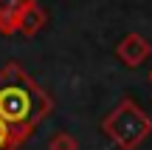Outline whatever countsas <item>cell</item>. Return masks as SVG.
<instances>
[{
	"label": "cell",
	"instance_id": "obj_4",
	"mask_svg": "<svg viewBox=\"0 0 152 150\" xmlns=\"http://www.w3.org/2000/svg\"><path fill=\"white\" fill-rule=\"evenodd\" d=\"M37 0H0V34H17L20 14Z\"/></svg>",
	"mask_w": 152,
	"mask_h": 150
},
{
	"label": "cell",
	"instance_id": "obj_2",
	"mask_svg": "<svg viewBox=\"0 0 152 150\" xmlns=\"http://www.w3.org/2000/svg\"><path fill=\"white\" fill-rule=\"evenodd\" d=\"M102 130L118 150H138L144 145V139L152 133V116L135 99H121L104 116Z\"/></svg>",
	"mask_w": 152,
	"mask_h": 150
},
{
	"label": "cell",
	"instance_id": "obj_6",
	"mask_svg": "<svg viewBox=\"0 0 152 150\" xmlns=\"http://www.w3.org/2000/svg\"><path fill=\"white\" fill-rule=\"evenodd\" d=\"M48 150H79V142L71 133H54L48 142Z\"/></svg>",
	"mask_w": 152,
	"mask_h": 150
},
{
	"label": "cell",
	"instance_id": "obj_7",
	"mask_svg": "<svg viewBox=\"0 0 152 150\" xmlns=\"http://www.w3.org/2000/svg\"><path fill=\"white\" fill-rule=\"evenodd\" d=\"M20 147V142H17V136L9 130V125L0 119V150H17Z\"/></svg>",
	"mask_w": 152,
	"mask_h": 150
},
{
	"label": "cell",
	"instance_id": "obj_3",
	"mask_svg": "<svg viewBox=\"0 0 152 150\" xmlns=\"http://www.w3.org/2000/svg\"><path fill=\"white\" fill-rule=\"evenodd\" d=\"M149 54H152L149 40L144 37V34H138V31H130L127 37H121L118 45H115V57H118V60L124 62L127 68H138V65H144V62L149 60Z\"/></svg>",
	"mask_w": 152,
	"mask_h": 150
},
{
	"label": "cell",
	"instance_id": "obj_5",
	"mask_svg": "<svg viewBox=\"0 0 152 150\" xmlns=\"http://www.w3.org/2000/svg\"><path fill=\"white\" fill-rule=\"evenodd\" d=\"M45 23H48V11H45L39 3H34V6H28V9L20 14V20H17V34L34 37V34H39L45 28Z\"/></svg>",
	"mask_w": 152,
	"mask_h": 150
},
{
	"label": "cell",
	"instance_id": "obj_1",
	"mask_svg": "<svg viewBox=\"0 0 152 150\" xmlns=\"http://www.w3.org/2000/svg\"><path fill=\"white\" fill-rule=\"evenodd\" d=\"M51 111L54 99L37 85V79H31V74L23 65L9 62L0 68V119L9 125L20 145Z\"/></svg>",
	"mask_w": 152,
	"mask_h": 150
},
{
	"label": "cell",
	"instance_id": "obj_8",
	"mask_svg": "<svg viewBox=\"0 0 152 150\" xmlns=\"http://www.w3.org/2000/svg\"><path fill=\"white\" fill-rule=\"evenodd\" d=\"M149 82H152V68H149Z\"/></svg>",
	"mask_w": 152,
	"mask_h": 150
}]
</instances>
